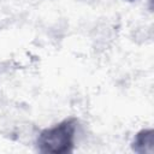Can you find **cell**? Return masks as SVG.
<instances>
[{"instance_id":"1","label":"cell","mask_w":154,"mask_h":154,"mask_svg":"<svg viewBox=\"0 0 154 154\" xmlns=\"http://www.w3.org/2000/svg\"><path fill=\"white\" fill-rule=\"evenodd\" d=\"M76 131L77 122L75 119H66L52 128L41 131L37 137V148L41 153H69L72 150Z\"/></svg>"},{"instance_id":"2","label":"cell","mask_w":154,"mask_h":154,"mask_svg":"<svg viewBox=\"0 0 154 154\" xmlns=\"http://www.w3.org/2000/svg\"><path fill=\"white\" fill-rule=\"evenodd\" d=\"M134 152L138 154H153L154 153V131L152 129H144L140 131L132 142Z\"/></svg>"}]
</instances>
